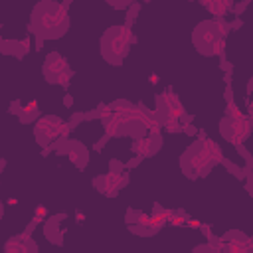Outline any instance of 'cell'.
Returning a JSON list of instances; mask_svg holds the SVG:
<instances>
[{
    "mask_svg": "<svg viewBox=\"0 0 253 253\" xmlns=\"http://www.w3.org/2000/svg\"><path fill=\"white\" fill-rule=\"evenodd\" d=\"M69 12L67 4L57 0H40L30 14L28 30L38 40H61L69 32Z\"/></svg>",
    "mask_w": 253,
    "mask_h": 253,
    "instance_id": "1",
    "label": "cell"
},
{
    "mask_svg": "<svg viewBox=\"0 0 253 253\" xmlns=\"http://www.w3.org/2000/svg\"><path fill=\"white\" fill-rule=\"evenodd\" d=\"M223 152L217 142H213L208 136L196 138L180 156V170L188 180L206 178L213 166L223 162Z\"/></svg>",
    "mask_w": 253,
    "mask_h": 253,
    "instance_id": "2",
    "label": "cell"
},
{
    "mask_svg": "<svg viewBox=\"0 0 253 253\" xmlns=\"http://www.w3.org/2000/svg\"><path fill=\"white\" fill-rule=\"evenodd\" d=\"M227 22L223 18H210L196 24L192 30V43L200 55L213 57L223 51L225 36H227Z\"/></svg>",
    "mask_w": 253,
    "mask_h": 253,
    "instance_id": "3",
    "label": "cell"
},
{
    "mask_svg": "<svg viewBox=\"0 0 253 253\" xmlns=\"http://www.w3.org/2000/svg\"><path fill=\"white\" fill-rule=\"evenodd\" d=\"M134 43V34L128 26H109L101 36V57L109 65H123L126 59L130 45Z\"/></svg>",
    "mask_w": 253,
    "mask_h": 253,
    "instance_id": "4",
    "label": "cell"
},
{
    "mask_svg": "<svg viewBox=\"0 0 253 253\" xmlns=\"http://www.w3.org/2000/svg\"><path fill=\"white\" fill-rule=\"evenodd\" d=\"M154 119L156 123L166 128L168 132H182L184 126L192 121V117L186 115L178 95L164 91L160 95H156V109H154Z\"/></svg>",
    "mask_w": 253,
    "mask_h": 253,
    "instance_id": "5",
    "label": "cell"
},
{
    "mask_svg": "<svg viewBox=\"0 0 253 253\" xmlns=\"http://www.w3.org/2000/svg\"><path fill=\"white\" fill-rule=\"evenodd\" d=\"M69 130L67 123L55 115H43V117H38V121L34 123V136H36V142L42 146V148H47L51 142H55L59 136H65Z\"/></svg>",
    "mask_w": 253,
    "mask_h": 253,
    "instance_id": "6",
    "label": "cell"
},
{
    "mask_svg": "<svg viewBox=\"0 0 253 253\" xmlns=\"http://www.w3.org/2000/svg\"><path fill=\"white\" fill-rule=\"evenodd\" d=\"M49 150H55L57 156H65L73 162L75 168L85 170L89 164V150L87 146L77 140V138H67V136H59L55 142H51L47 148H43V154H47Z\"/></svg>",
    "mask_w": 253,
    "mask_h": 253,
    "instance_id": "7",
    "label": "cell"
},
{
    "mask_svg": "<svg viewBox=\"0 0 253 253\" xmlns=\"http://www.w3.org/2000/svg\"><path fill=\"white\" fill-rule=\"evenodd\" d=\"M42 73L49 85H63V87H67L69 79L73 77V71L67 63V57L59 55L57 51L47 53V57L42 63Z\"/></svg>",
    "mask_w": 253,
    "mask_h": 253,
    "instance_id": "8",
    "label": "cell"
},
{
    "mask_svg": "<svg viewBox=\"0 0 253 253\" xmlns=\"http://www.w3.org/2000/svg\"><path fill=\"white\" fill-rule=\"evenodd\" d=\"M219 132L233 146L243 144L247 140V136L251 134V117L249 115H241V113L233 115V117L225 115L219 121Z\"/></svg>",
    "mask_w": 253,
    "mask_h": 253,
    "instance_id": "9",
    "label": "cell"
},
{
    "mask_svg": "<svg viewBox=\"0 0 253 253\" xmlns=\"http://www.w3.org/2000/svg\"><path fill=\"white\" fill-rule=\"evenodd\" d=\"M128 184V174L123 172H109V174H101L97 178H93V188L109 198H115L125 186Z\"/></svg>",
    "mask_w": 253,
    "mask_h": 253,
    "instance_id": "10",
    "label": "cell"
},
{
    "mask_svg": "<svg viewBox=\"0 0 253 253\" xmlns=\"http://www.w3.org/2000/svg\"><path fill=\"white\" fill-rule=\"evenodd\" d=\"M162 134L160 130H148L144 136L140 138H134L130 150L134 152V156H140V158H150L154 156L160 148H162Z\"/></svg>",
    "mask_w": 253,
    "mask_h": 253,
    "instance_id": "11",
    "label": "cell"
},
{
    "mask_svg": "<svg viewBox=\"0 0 253 253\" xmlns=\"http://www.w3.org/2000/svg\"><path fill=\"white\" fill-rule=\"evenodd\" d=\"M4 251L6 253H38V245L36 241L30 237L28 231H22L18 235H12L6 243H4Z\"/></svg>",
    "mask_w": 253,
    "mask_h": 253,
    "instance_id": "12",
    "label": "cell"
},
{
    "mask_svg": "<svg viewBox=\"0 0 253 253\" xmlns=\"http://www.w3.org/2000/svg\"><path fill=\"white\" fill-rule=\"evenodd\" d=\"M65 219V213H53L43 219V235L49 243L53 245H63V231H61V221Z\"/></svg>",
    "mask_w": 253,
    "mask_h": 253,
    "instance_id": "13",
    "label": "cell"
},
{
    "mask_svg": "<svg viewBox=\"0 0 253 253\" xmlns=\"http://www.w3.org/2000/svg\"><path fill=\"white\" fill-rule=\"evenodd\" d=\"M30 47H32V43L28 38H24V40H2L0 38V53H4V55H16L18 59H22L30 51Z\"/></svg>",
    "mask_w": 253,
    "mask_h": 253,
    "instance_id": "14",
    "label": "cell"
},
{
    "mask_svg": "<svg viewBox=\"0 0 253 253\" xmlns=\"http://www.w3.org/2000/svg\"><path fill=\"white\" fill-rule=\"evenodd\" d=\"M202 6H206L215 18H223L227 10L231 8V0H200Z\"/></svg>",
    "mask_w": 253,
    "mask_h": 253,
    "instance_id": "15",
    "label": "cell"
},
{
    "mask_svg": "<svg viewBox=\"0 0 253 253\" xmlns=\"http://www.w3.org/2000/svg\"><path fill=\"white\" fill-rule=\"evenodd\" d=\"M18 117H20V121H22V123H32L34 119H38V117H40L38 105H36V103H32L30 107L20 109V111H18Z\"/></svg>",
    "mask_w": 253,
    "mask_h": 253,
    "instance_id": "16",
    "label": "cell"
},
{
    "mask_svg": "<svg viewBox=\"0 0 253 253\" xmlns=\"http://www.w3.org/2000/svg\"><path fill=\"white\" fill-rule=\"evenodd\" d=\"M144 217H148L144 211L140 210H126V215H125V221L130 225V223H140Z\"/></svg>",
    "mask_w": 253,
    "mask_h": 253,
    "instance_id": "17",
    "label": "cell"
},
{
    "mask_svg": "<svg viewBox=\"0 0 253 253\" xmlns=\"http://www.w3.org/2000/svg\"><path fill=\"white\" fill-rule=\"evenodd\" d=\"M111 8H115V10H126L130 4H134L136 0H105Z\"/></svg>",
    "mask_w": 253,
    "mask_h": 253,
    "instance_id": "18",
    "label": "cell"
},
{
    "mask_svg": "<svg viewBox=\"0 0 253 253\" xmlns=\"http://www.w3.org/2000/svg\"><path fill=\"white\" fill-rule=\"evenodd\" d=\"M125 170V164L119 162V160H111L109 162V172H123Z\"/></svg>",
    "mask_w": 253,
    "mask_h": 253,
    "instance_id": "19",
    "label": "cell"
},
{
    "mask_svg": "<svg viewBox=\"0 0 253 253\" xmlns=\"http://www.w3.org/2000/svg\"><path fill=\"white\" fill-rule=\"evenodd\" d=\"M34 217H36L38 221H40V219H45V217H47L45 208H43V206H38V208H36V215H34Z\"/></svg>",
    "mask_w": 253,
    "mask_h": 253,
    "instance_id": "20",
    "label": "cell"
},
{
    "mask_svg": "<svg viewBox=\"0 0 253 253\" xmlns=\"http://www.w3.org/2000/svg\"><path fill=\"white\" fill-rule=\"evenodd\" d=\"M83 119H85V115H73V117H71V121L67 123V126H69V128H75V125H77V123H81Z\"/></svg>",
    "mask_w": 253,
    "mask_h": 253,
    "instance_id": "21",
    "label": "cell"
},
{
    "mask_svg": "<svg viewBox=\"0 0 253 253\" xmlns=\"http://www.w3.org/2000/svg\"><path fill=\"white\" fill-rule=\"evenodd\" d=\"M2 217H4V202L0 200V221H2Z\"/></svg>",
    "mask_w": 253,
    "mask_h": 253,
    "instance_id": "22",
    "label": "cell"
},
{
    "mask_svg": "<svg viewBox=\"0 0 253 253\" xmlns=\"http://www.w3.org/2000/svg\"><path fill=\"white\" fill-rule=\"evenodd\" d=\"M225 99L231 101V89H229V87H227V91H225Z\"/></svg>",
    "mask_w": 253,
    "mask_h": 253,
    "instance_id": "23",
    "label": "cell"
},
{
    "mask_svg": "<svg viewBox=\"0 0 253 253\" xmlns=\"http://www.w3.org/2000/svg\"><path fill=\"white\" fill-rule=\"evenodd\" d=\"M69 2H71V0H65V4H69Z\"/></svg>",
    "mask_w": 253,
    "mask_h": 253,
    "instance_id": "24",
    "label": "cell"
},
{
    "mask_svg": "<svg viewBox=\"0 0 253 253\" xmlns=\"http://www.w3.org/2000/svg\"><path fill=\"white\" fill-rule=\"evenodd\" d=\"M243 2H249V0H243Z\"/></svg>",
    "mask_w": 253,
    "mask_h": 253,
    "instance_id": "25",
    "label": "cell"
}]
</instances>
